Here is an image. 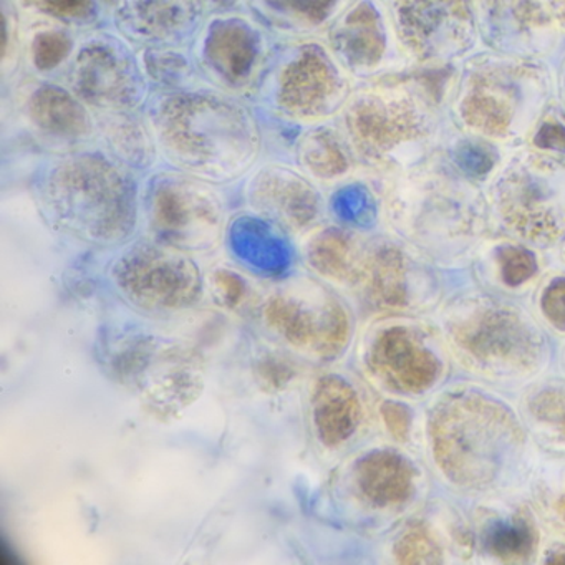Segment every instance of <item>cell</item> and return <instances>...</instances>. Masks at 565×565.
I'll return each instance as SVG.
<instances>
[{"instance_id": "cell-1", "label": "cell", "mask_w": 565, "mask_h": 565, "mask_svg": "<svg viewBox=\"0 0 565 565\" xmlns=\"http://www.w3.org/2000/svg\"><path fill=\"white\" fill-rule=\"evenodd\" d=\"M435 71L385 72L350 95L342 110L343 137L355 160L393 174L438 151L443 110Z\"/></svg>"}, {"instance_id": "cell-2", "label": "cell", "mask_w": 565, "mask_h": 565, "mask_svg": "<svg viewBox=\"0 0 565 565\" xmlns=\"http://www.w3.org/2000/svg\"><path fill=\"white\" fill-rule=\"evenodd\" d=\"M448 88L459 131L486 143L518 145L537 127L557 87L544 61L486 51L459 62Z\"/></svg>"}, {"instance_id": "cell-3", "label": "cell", "mask_w": 565, "mask_h": 565, "mask_svg": "<svg viewBox=\"0 0 565 565\" xmlns=\"http://www.w3.org/2000/svg\"><path fill=\"white\" fill-rule=\"evenodd\" d=\"M386 213L399 234L443 260L468 253L484 231V201L448 154L388 174Z\"/></svg>"}, {"instance_id": "cell-4", "label": "cell", "mask_w": 565, "mask_h": 565, "mask_svg": "<svg viewBox=\"0 0 565 565\" xmlns=\"http://www.w3.org/2000/svg\"><path fill=\"white\" fill-rule=\"evenodd\" d=\"M153 128L164 154L200 180H234L259 148L253 117L221 95H171L154 110Z\"/></svg>"}, {"instance_id": "cell-5", "label": "cell", "mask_w": 565, "mask_h": 565, "mask_svg": "<svg viewBox=\"0 0 565 565\" xmlns=\"http://www.w3.org/2000/svg\"><path fill=\"white\" fill-rule=\"evenodd\" d=\"M42 204L65 233L111 246L130 236L137 221V190L124 170L98 157L61 161L42 188Z\"/></svg>"}, {"instance_id": "cell-6", "label": "cell", "mask_w": 565, "mask_h": 565, "mask_svg": "<svg viewBox=\"0 0 565 565\" xmlns=\"http://www.w3.org/2000/svg\"><path fill=\"white\" fill-rule=\"evenodd\" d=\"M431 435L439 468L461 486L494 481L521 443L508 409L478 395L443 402L433 416Z\"/></svg>"}, {"instance_id": "cell-7", "label": "cell", "mask_w": 565, "mask_h": 565, "mask_svg": "<svg viewBox=\"0 0 565 565\" xmlns=\"http://www.w3.org/2000/svg\"><path fill=\"white\" fill-rule=\"evenodd\" d=\"M489 196L505 230L527 243L551 246L565 237V157L547 148H521L499 164Z\"/></svg>"}, {"instance_id": "cell-8", "label": "cell", "mask_w": 565, "mask_h": 565, "mask_svg": "<svg viewBox=\"0 0 565 565\" xmlns=\"http://www.w3.org/2000/svg\"><path fill=\"white\" fill-rule=\"evenodd\" d=\"M396 41L408 64L446 68L479 47L476 0H386Z\"/></svg>"}, {"instance_id": "cell-9", "label": "cell", "mask_w": 565, "mask_h": 565, "mask_svg": "<svg viewBox=\"0 0 565 565\" xmlns=\"http://www.w3.org/2000/svg\"><path fill=\"white\" fill-rule=\"evenodd\" d=\"M263 319L287 345L312 359L333 360L349 343V313L313 280H292L274 290L264 303Z\"/></svg>"}, {"instance_id": "cell-10", "label": "cell", "mask_w": 565, "mask_h": 565, "mask_svg": "<svg viewBox=\"0 0 565 565\" xmlns=\"http://www.w3.org/2000/svg\"><path fill=\"white\" fill-rule=\"evenodd\" d=\"M114 279L121 296L148 313L178 312L201 296V274L193 260L158 241L128 249L115 264Z\"/></svg>"}, {"instance_id": "cell-11", "label": "cell", "mask_w": 565, "mask_h": 565, "mask_svg": "<svg viewBox=\"0 0 565 565\" xmlns=\"http://www.w3.org/2000/svg\"><path fill=\"white\" fill-rule=\"evenodd\" d=\"M148 221L158 243L183 253L220 243L224 211L216 193L186 174H161L148 194Z\"/></svg>"}, {"instance_id": "cell-12", "label": "cell", "mask_w": 565, "mask_h": 565, "mask_svg": "<svg viewBox=\"0 0 565 565\" xmlns=\"http://www.w3.org/2000/svg\"><path fill=\"white\" fill-rule=\"evenodd\" d=\"M349 74L327 42L303 39L280 72L279 105L297 120L330 117L343 110L352 95Z\"/></svg>"}, {"instance_id": "cell-13", "label": "cell", "mask_w": 565, "mask_h": 565, "mask_svg": "<svg viewBox=\"0 0 565 565\" xmlns=\"http://www.w3.org/2000/svg\"><path fill=\"white\" fill-rule=\"evenodd\" d=\"M451 333L468 355L484 365L522 370L539 355L534 330L514 309L492 300L465 303Z\"/></svg>"}, {"instance_id": "cell-14", "label": "cell", "mask_w": 565, "mask_h": 565, "mask_svg": "<svg viewBox=\"0 0 565 565\" xmlns=\"http://www.w3.org/2000/svg\"><path fill=\"white\" fill-rule=\"evenodd\" d=\"M482 47L509 57L544 61L562 31L544 0H476Z\"/></svg>"}, {"instance_id": "cell-15", "label": "cell", "mask_w": 565, "mask_h": 565, "mask_svg": "<svg viewBox=\"0 0 565 565\" xmlns=\"http://www.w3.org/2000/svg\"><path fill=\"white\" fill-rule=\"evenodd\" d=\"M327 34V44L349 72L380 75L408 64L396 41L386 0H353Z\"/></svg>"}, {"instance_id": "cell-16", "label": "cell", "mask_w": 565, "mask_h": 565, "mask_svg": "<svg viewBox=\"0 0 565 565\" xmlns=\"http://www.w3.org/2000/svg\"><path fill=\"white\" fill-rule=\"evenodd\" d=\"M130 45L121 35L95 34L75 49L72 84L82 100L104 111H125L135 105L140 72Z\"/></svg>"}, {"instance_id": "cell-17", "label": "cell", "mask_w": 565, "mask_h": 565, "mask_svg": "<svg viewBox=\"0 0 565 565\" xmlns=\"http://www.w3.org/2000/svg\"><path fill=\"white\" fill-rule=\"evenodd\" d=\"M206 0H114L118 34L147 51L177 49L196 39L206 21Z\"/></svg>"}, {"instance_id": "cell-18", "label": "cell", "mask_w": 565, "mask_h": 565, "mask_svg": "<svg viewBox=\"0 0 565 565\" xmlns=\"http://www.w3.org/2000/svg\"><path fill=\"white\" fill-rule=\"evenodd\" d=\"M345 287L373 309H403L412 296V264L395 244L359 236Z\"/></svg>"}, {"instance_id": "cell-19", "label": "cell", "mask_w": 565, "mask_h": 565, "mask_svg": "<svg viewBox=\"0 0 565 565\" xmlns=\"http://www.w3.org/2000/svg\"><path fill=\"white\" fill-rule=\"evenodd\" d=\"M196 41L201 44L204 62L231 81L249 75L266 49L259 24L237 14L207 18Z\"/></svg>"}, {"instance_id": "cell-20", "label": "cell", "mask_w": 565, "mask_h": 565, "mask_svg": "<svg viewBox=\"0 0 565 565\" xmlns=\"http://www.w3.org/2000/svg\"><path fill=\"white\" fill-rule=\"evenodd\" d=\"M369 366L390 388L409 393L425 392L439 373L436 356L403 327L382 330L375 337Z\"/></svg>"}, {"instance_id": "cell-21", "label": "cell", "mask_w": 565, "mask_h": 565, "mask_svg": "<svg viewBox=\"0 0 565 565\" xmlns=\"http://www.w3.org/2000/svg\"><path fill=\"white\" fill-rule=\"evenodd\" d=\"M249 201L257 213L294 233L309 227L320 211L316 188L284 168L260 171L250 183Z\"/></svg>"}, {"instance_id": "cell-22", "label": "cell", "mask_w": 565, "mask_h": 565, "mask_svg": "<svg viewBox=\"0 0 565 565\" xmlns=\"http://www.w3.org/2000/svg\"><path fill=\"white\" fill-rule=\"evenodd\" d=\"M310 403L317 438L323 446L339 448L352 438L362 419V405L347 380L337 375L317 380Z\"/></svg>"}, {"instance_id": "cell-23", "label": "cell", "mask_w": 565, "mask_h": 565, "mask_svg": "<svg viewBox=\"0 0 565 565\" xmlns=\"http://www.w3.org/2000/svg\"><path fill=\"white\" fill-rule=\"evenodd\" d=\"M356 491L369 504L388 508L408 501L415 489V469L403 456L372 451L353 469Z\"/></svg>"}, {"instance_id": "cell-24", "label": "cell", "mask_w": 565, "mask_h": 565, "mask_svg": "<svg viewBox=\"0 0 565 565\" xmlns=\"http://www.w3.org/2000/svg\"><path fill=\"white\" fill-rule=\"evenodd\" d=\"M353 0H247L259 21L289 34L329 31Z\"/></svg>"}, {"instance_id": "cell-25", "label": "cell", "mask_w": 565, "mask_h": 565, "mask_svg": "<svg viewBox=\"0 0 565 565\" xmlns=\"http://www.w3.org/2000/svg\"><path fill=\"white\" fill-rule=\"evenodd\" d=\"M31 117L41 130L62 138L87 134L88 117L75 98L57 88L44 87L32 98Z\"/></svg>"}, {"instance_id": "cell-26", "label": "cell", "mask_w": 565, "mask_h": 565, "mask_svg": "<svg viewBox=\"0 0 565 565\" xmlns=\"http://www.w3.org/2000/svg\"><path fill=\"white\" fill-rule=\"evenodd\" d=\"M353 157L343 135L332 130H317L307 135L300 145L303 167L322 180L342 177L352 167Z\"/></svg>"}, {"instance_id": "cell-27", "label": "cell", "mask_w": 565, "mask_h": 565, "mask_svg": "<svg viewBox=\"0 0 565 565\" xmlns=\"http://www.w3.org/2000/svg\"><path fill=\"white\" fill-rule=\"evenodd\" d=\"M539 535L531 519L515 515L511 522L492 525L486 534V547L504 562H524L537 547Z\"/></svg>"}, {"instance_id": "cell-28", "label": "cell", "mask_w": 565, "mask_h": 565, "mask_svg": "<svg viewBox=\"0 0 565 565\" xmlns=\"http://www.w3.org/2000/svg\"><path fill=\"white\" fill-rule=\"evenodd\" d=\"M105 135L118 154L134 164H145L153 153V141L141 121L125 115V111H105Z\"/></svg>"}, {"instance_id": "cell-29", "label": "cell", "mask_w": 565, "mask_h": 565, "mask_svg": "<svg viewBox=\"0 0 565 565\" xmlns=\"http://www.w3.org/2000/svg\"><path fill=\"white\" fill-rule=\"evenodd\" d=\"M395 557L402 564H438L443 551L428 525L415 522L396 541Z\"/></svg>"}, {"instance_id": "cell-30", "label": "cell", "mask_w": 565, "mask_h": 565, "mask_svg": "<svg viewBox=\"0 0 565 565\" xmlns=\"http://www.w3.org/2000/svg\"><path fill=\"white\" fill-rule=\"evenodd\" d=\"M29 11L65 24H88L97 14V0H19Z\"/></svg>"}, {"instance_id": "cell-31", "label": "cell", "mask_w": 565, "mask_h": 565, "mask_svg": "<svg viewBox=\"0 0 565 565\" xmlns=\"http://www.w3.org/2000/svg\"><path fill=\"white\" fill-rule=\"evenodd\" d=\"M529 409L535 422L554 431L565 443V390H542L531 399Z\"/></svg>"}, {"instance_id": "cell-32", "label": "cell", "mask_w": 565, "mask_h": 565, "mask_svg": "<svg viewBox=\"0 0 565 565\" xmlns=\"http://www.w3.org/2000/svg\"><path fill=\"white\" fill-rule=\"evenodd\" d=\"M72 49H74V45H72L67 34L54 31V29H44V31L39 32L34 44H32V55H34L38 68L47 71V68L57 67L58 64H62L72 54Z\"/></svg>"}, {"instance_id": "cell-33", "label": "cell", "mask_w": 565, "mask_h": 565, "mask_svg": "<svg viewBox=\"0 0 565 565\" xmlns=\"http://www.w3.org/2000/svg\"><path fill=\"white\" fill-rule=\"evenodd\" d=\"M502 277L509 286H519L535 273V260L527 250L504 249L499 256Z\"/></svg>"}, {"instance_id": "cell-34", "label": "cell", "mask_w": 565, "mask_h": 565, "mask_svg": "<svg viewBox=\"0 0 565 565\" xmlns=\"http://www.w3.org/2000/svg\"><path fill=\"white\" fill-rule=\"evenodd\" d=\"M257 375H259L260 383L267 388L280 390L292 382L296 369L286 356L267 355L257 365Z\"/></svg>"}, {"instance_id": "cell-35", "label": "cell", "mask_w": 565, "mask_h": 565, "mask_svg": "<svg viewBox=\"0 0 565 565\" xmlns=\"http://www.w3.org/2000/svg\"><path fill=\"white\" fill-rule=\"evenodd\" d=\"M383 422L396 441H405L412 429V413L402 403L385 402L382 405Z\"/></svg>"}, {"instance_id": "cell-36", "label": "cell", "mask_w": 565, "mask_h": 565, "mask_svg": "<svg viewBox=\"0 0 565 565\" xmlns=\"http://www.w3.org/2000/svg\"><path fill=\"white\" fill-rule=\"evenodd\" d=\"M542 310L548 322L565 330V279L555 280L542 297Z\"/></svg>"}, {"instance_id": "cell-37", "label": "cell", "mask_w": 565, "mask_h": 565, "mask_svg": "<svg viewBox=\"0 0 565 565\" xmlns=\"http://www.w3.org/2000/svg\"><path fill=\"white\" fill-rule=\"evenodd\" d=\"M214 284H216L221 300H223L226 306H239L244 294H246V289H244L243 280H241L236 274L221 270V273L214 274Z\"/></svg>"}, {"instance_id": "cell-38", "label": "cell", "mask_w": 565, "mask_h": 565, "mask_svg": "<svg viewBox=\"0 0 565 565\" xmlns=\"http://www.w3.org/2000/svg\"><path fill=\"white\" fill-rule=\"evenodd\" d=\"M544 2L554 15L562 34H565V0H544Z\"/></svg>"}, {"instance_id": "cell-39", "label": "cell", "mask_w": 565, "mask_h": 565, "mask_svg": "<svg viewBox=\"0 0 565 565\" xmlns=\"http://www.w3.org/2000/svg\"><path fill=\"white\" fill-rule=\"evenodd\" d=\"M555 87H557L558 97H561L562 108L565 111V57L558 67L557 77H555Z\"/></svg>"}, {"instance_id": "cell-40", "label": "cell", "mask_w": 565, "mask_h": 565, "mask_svg": "<svg viewBox=\"0 0 565 565\" xmlns=\"http://www.w3.org/2000/svg\"><path fill=\"white\" fill-rule=\"evenodd\" d=\"M547 562L548 564H565V551L554 552Z\"/></svg>"}, {"instance_id": "cell-41", "label": "cell", "mask_w": 565, "mask_h": 565, "mask_svg": "<svg viewBox=\"0 0 565 565\" xmlns=\"http://www.w3.org/2000/svg\"><path fill=\"white\" fill-rule=\"evenodd\" d=\"M558 514L562 515V519H564L565 522V498H562V501L558 502Z\"/></svg>"}]
</instances>
